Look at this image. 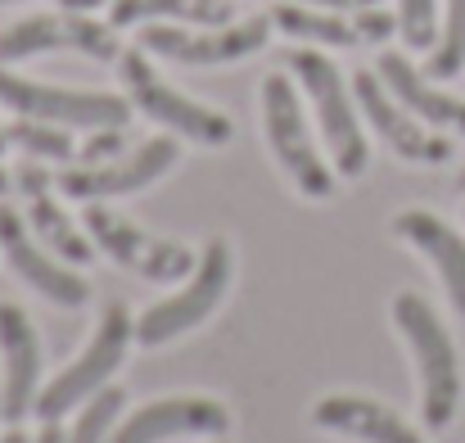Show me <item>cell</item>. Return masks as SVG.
<instances>
[{
  "instance_id": "6da1fadb",
  "label": "cell",
  "mask_w": 465,
  "mask_h": 443,
  "mask_svg": "<svg viewBox=\"0 0 465 443\" xmlns=\"http://www.w3.org/2000/svg\"><path fill=\"white\" fill-rule=\"evenodd\" d=\"M389 317H393L398 335L407 339V348L416 357L425 426L430 430H448L457 421V408H461V353H457L452 330L430 307V298L411 295V290L389 303Z\"/></svg>"
},
{
  "instance_id": "7a4b0ae2",
  "label": "cell",
  "mask_w": 465,
  "mask_h": 443,
  "mask_svg": "<svg viewBox=\"0 0 465 443\" xmlns=\"http://www.w3.org/2000/svg\"><path fill=\"white\" fill-rule=\"evenodd\" d=\"M290 73L294 82L308 91L312 114H316V127L330 146V163L339 176H361L366 163H371V146H366V132H361V109L343 82V73L321 55V50H290Z\"/></svg>"
},
{
  "instance_id": "3957f363",
  "label": "cell",
  "mask_w": 465,
  "mask_h": 443,
  "mask_svg": "<svg viewBox=\"0 0 465 443\" xmlns=\"http://www.w3.org/2000/svg\"><path fill=\"white\" fill-rule=\"evenodd\" d=\"M132 339H136V317H132L123 303H109V307L100 312V326H95L91 344L77 353V362H68V367L36 394L32 412H36L41 421H59V417H68L73 408H82L86 398H95V394L118 376V367L127 362Z\"/></svg>"
},
{
  "instance_id": "277c9868",
  "label": "cell",
  "mask_w": 465,
  "mask_h": 443,
  "mask_svg": "<svg viewBox=\"0 0 465 443\" xmlns=\"http://www.w3.org/2000/svg\"><path fill=\"white\" fill-rule=\"evenodd\" d=\"M118 77H123V91L132 100V109H141L150 123L167 127L172 136H185L190 146L217 149L235 136V123L222 114V109H208L190 96H181L176 86H167L150 64V50H123L118 55Z\"/></svg>"
},
{
  "instance_id": "5b68a950",
  "label": "cell",
  "mask_w": 465,
  "mask_h": 443,
  "mask_svg": "<svg viewBox=\"0 0 465 443\" xmlns=\"http://www.w3.org/2000/svg\"><path fill=\"white\" fill-rule=\"evenodd\" d=\"M231 277H235L231 240L213 236V240L203 245V254H199L190 281H185L176 295L158 298L154 307H145V312L136 317V339H141L145 348H163V344H172V339L199 330V326L217 312V303L226 298Z\"/></svg>"
},
{
  "instance_id": "8992f818",
  "label": "cell",
  "mask_w": 465,
  "mask_h": 443,
  "mask_svg": "<svg viewBox=\"0 0 465 443\" xmlns=\"http://www.w3.org/2000/svg\"><path fill=\"white\" fill-rule=\"evenodd\" d=\"M262 132H267V146L276 154V163L285 167V176L308 199H330L334 195V172H330L325 154L312 141L294 77H285V73H272L262 82Z\"/></svg>"
},
{
  "instance_id": "52a82bcc",
  "label": "cell",
  "mask_w": 465,
  "mask_h": 443,
  "mask_svg": "<svg viewBox=\"0 0 465 443\" xmlns=\"http://www.w3.org/2000/svg\"><path fill=\"white\" fill-rule=\"evenodd\" d=\"M0 105L18 118L54 123V127H77V132H100V127H127L132 100L109 96V91H68V86H45L32 77H18L0 64Z\"/></svg>"
},
{
  "instance_id": "ba28073f",
  "label": "cell",
  "mask_w": 465,
  "mask_h": 443,
  "mask_svg": "<svg viewBox=\"0 0 465 443\" xmlns=\"http://www.w3.org/2000/svg\"><path fill=\"white\" fill-rule=\"evenodd\" d=\"M82 222H86V236L95 240V249H100L104 258H114L118 267H127V272H136V277H145V281H154V286L185 281V277L194 272V263H199L185 245L150 236V231L136 227L132 217L104 208V199H91L86 213H82Z\"/></svg>"
},
{
  "instance_id": "9c48e42d",
  "label": "cell",
  "mask_w": 465,
  "mask_h": 443,
  "mask_svg": "<svg viewBox=\"0 0 465 443\" xmlns=\"http://www.w3.org/2000/svg\"><path fill=\"white\" fill-rule=\"evenodd\" d=\"M272 36V14H253L226 27H172V23H145L141 27V50H150L158 59L172 64H190V68H217V64H240L249 55H258Z\"/></svg>"
},
{
  "instance_id": "30bf717a",
  "label": "cell",
  "mask_w": 465,
  "mask_h": 443,
  "mask_svg": "<svg viewBox=\"0 0 465 443\" xmlns=\"http://www.w3.org/2000/svg\"><path fill=\"white\" fill-rule=\"evenodd\" d=\"M50 50H77V55L100 59V64H114L123 55L118 27L95 23L91 14H77V9L32 14V18H18L0 32V64H18L32 55H50Z\"/></svg>"
},
{
  "instance_id": "8fae6325",
  "label": "cell",
  "mask_w": 465,
  "mask_h": 443,
  "mask_svg": "<svg viewBox=\"0 0 465 443\" xmlns=\"http://www.w3.org/2000/svg\"><path fill=\"white\" fill-rule=\"evenodd\" d=\"M176 158H181V146L172 136H150L145 146L127 149L114 163H95V167H82L77 163V167L59 172L54 186L68 199H82V204H91V199H118V195H136V190L154 186L158 176H167L176 167Z\"/></svg>"
},
{
  "instance_id": "7c38bea8",
  "label": "cell",
  "mask_w": 465,
  "mask_h": 443,
  "mask_svg": "<svg viewBox=\"0 0 465 443\" xmlns=\"http://www.w3.org/2000/svg\"><path fill=\"white\" fill-rule=\"evenodd\" d=\"M352 100L366 114L371 132L393 149L398 158H407V163H448L452 158V141L448 136H434L407 105H398L393 91L380 82V73L357 68L352 73Z\"/></svg>"
},
{
  "instance_id": "4fadbf2b",
  "label": "cell",
  "mask_w": 465,
  "mask_h": 443,
  "mask_svg": "<svg viewBox=\"0 0 465 443\" xmlns=\"http://www.w3.org/2000/svg\"><path fill=\"white\" fill-rule=\"evenodd\" d=\"M0 254H5V263H9V272H14L18 281H27L36 295L59 303V307H82V303L91 298V286L77 281V272H73L68 263H59V258L32 236V227H27L14 208H5V204H0Z\"/></svg>"
},
{
  "instance_id": "5bb4252c",
  "label": "cell",
  "mask_w": 465,
  "mask_h": 443,
  "mask_svg": "<svg viewBox=\"0 0 465 443\" xmlns=\"http://www.w3.org/2000/svg\"><path fill=\"white\" fill-rule=\"evenodd\" d=\"M231 412L217 398H158L132 412L109 443H172V439H226Z\"/></svg>"
},
{
  "instance_id": "9a60e30c",
  "label": "cell",
  "mask_w": 465,
  "mask_h": 443,
  "mask_svg": "<svg viewBox=\"0 0 465 443\" xmlns=\"http://www.w3.org/2000/svg\"><path fill=\"white\" fill-rule=\"evenodd\" d=\"M0 367H5L0 417L9 426H18L41 394L36 389L41 385V335H36L32 317L18 303H5V298H0Z\"/></svg>"
},
{
  "instance_id": "2e32d148",
  "label": "cell",
  "mask_w": 465,
  "mask_h": 443,
  "mask_svg": "<svg viewBox=\"0 0 465 443\" xmlns=\"http://www.w3.org/2000/svg\"><path fill=\"white\" fill-rule=\"evenodd\" d=\"M393 236L402 245H411L420 258H430V267L439 272L448 303L457 307V317H465V240L430 208H402L393 217Z\"/></svg>"
},
{
  "instance_id": "e0dca14e",
  "label": "cell",
  "mask_w": 465,
  "mask_h": 443,
  "mask_svg": "<svg viewBox=\"0 0 465 443\" xmlns=\"http://www.w3.org/2000/svg\"><path fill=\"white\" fill-rule=\"evenodd\" d=\"M312 421L330 435H343V439L357 443H425L420 430H411L393 408L375 403V398H361V394H330L312 408Z\"/></svg>"
},
{
  "instance_id": "ac0fdd59",
  "label": "cell",
  "mask_w": 465,
  "mask_h": 443,
  "mask_svg": "<svg viewBox=\"0 0 465 443\" xmlns=\"http://www.w3.org/2000/svg\"><path fill=\"white\" fill-rule=\"evenodd\" d=\"M375 73H380V82L393 91V100L407 105L420 123H430V127H439V132H457V136H465V100L439 91L407 55L384 50L380 64H375Z\"/></svg>"
},
{
  "instance_id": "d6986e66",
  "label": "cell",
  "mask_w": 465,
  "mask_h": 443,
  "mask_svg": "<svg viewBox=\"0 0 465 443\" xmlns=\"http://www.w3.org/2000/svg\"><path fill=\"white\" fill-rule=\"evenodd\" d=\"M272 27H281L294 41H312V45H330V50H352L366 41L357 9L339 14V9H316V5H299V0H281L272 9Z\"/></svg>"
},
{
  "instance_id": "ffe728a7",
  "label": "cell",
  "mask_w": 465,
  "mask_h": 443,
  "mask_svg": "<svg viewBox=\"0 0 465 443\" xmlns=\"http://www.w3.org/2000/svg\"><path fill=\"white\" fill-rule=\"evenodd\" d=\"M114 27H136V23H190V27H226L235 23L231 0H114L109 5Z\"/></svg>"
},
{
  "instance_id": "44dd1931",
  "label": "cell",
  "mask_w": 465,
  "mask_h": 443,
  "mask_svg": "<svg viewBox=\"0 0 465 443\" xmlns=\"http://www.w3.org/2000/svg\"><path fill=\"white\" fill-rule=\"evenodd\" d=\"M27 227H32V236H36L59 263H68V267L95 263V240L77 231V222L68 217V208H59V204L50 199V190L27 199Z\"/></svg>"
},
{
  "instance_id": "7402d4cb",
  "label": "cell",
  "mask_w": 465,
  "mask_h": 443,
  "mask_svg": "<svg viewBox=\"0 0 465 443\" xmlns=\"http://www.w3.org/2000/svg\"><path fill=\"white\" fill-rule=\"evenodd\" d=\"M5 141L18 146L27 158H41V163H73L77 146L68 136V127H54V123H36V118H18L5 127Z\"/></svg>"
},
{
  "instance_id": "603a6c76",
  "label": "cell",
  "mask_w": 465,
  "mask_h": 443,
  "mask_svg": "<svg viewBox=\"0 0 465 443\" xmlns=\"http://www.w3.org/2000/svg\"><path fill=\"white\" fill-rule=\"evenodd\" d=\"M123 408H127V394L104 385L95 398H86V403H82L77 426H73L68 443H109L114 426H118V417H123Z\"/></svg>"
},
{
  "instance_id": "cb8c5ba5",
  "label": "cell",
  "mask_w": 465,
  "mask_h": 443,
  "mask_svg": "<svg viewBox=\"0 0 465 443\" xmlns=\"http://www.w3.org/2000/svg\"><path fill=\"white\" fill-rule=\"evenodd\" d=\"M465 68V0H448L443 27H439V45L430 50V77L448 82Z\"/></svg>"
},
{
  "instance_id": "d4e9b609",
  "label": "cell",
  "mask_w": 465,
  "mask_h": 443,
  "mask_svg": "<svg viewBox=\"0 0 465 443\" xmlns=\"http://www.w3.org/2000/svg\"><path fill=\"white\" fill-rule=\"evenodd\" d=\"M398 32L411 50L439 45V0H398Z\"/></svg>"
},
{
  "instance_id": "484cf974",
  "label": "cell",
  "mask_w": 465,
  "mask_h": 443,
  "mask_svg": "<svg viewBox=\"0 0 465 443\" xmlns=\"http://www.w3.org/2000/svg\"><path fill=\"white\" fill-rule=\"evenodd\" d=\"M127 154V127H100L91 132V141L77 149V163L82 167H95V163H114Z\"/></svg>"
},
{
  "instance_id": "4316f807",
  "label": "cell",
  "mask_w": 465,
  "mask_h": 443,
  "mask_svg": "<svg viewBox=\"0 0 465 443\" xmlns=\"http://www.w3.org/2000/svg\"><path fill=\"white\" fill-rule=\"evenodd\" d=\"M50 181H54V176L45 172V163H41V158H27V163H18V167H14V186H18L27 199H32V195H45V190H50Z\"/></svg>"
},
{
  "instance_id": "83f0119b",
  "label": "cell",
  "mask_w": 465,
  "mask_h": 443,
  "mask_svg": "<svg viewBox=\"0 0 465 443\" xmlns=\"http://www.w3.org/2000/svg\"><path fill=\"white\" fill-rule=\"evenodd\" d=\"M299 5H316V9H339V14H352V9H366V5H380V0H299Z\"/></svg>"
},
{
  "instance_id": "f1b7e54d",
  "label": "cell",
  "mask_w": 465,
  "mask_h": 443,
  "mask_svg": "<svg viewBox=\"0 0 465 443\" xmlns=\"http://www.w3.org/2000/svg\"><path fill=\"white\" fill-rule=\"evenodd\" d=\"M32 443H68V435L59 430V421H41V435Z\"/></svg>"
},
{
  "instance_id": "f546056e",
  "label": "cell",
  "mask_w": 465,
  "mask_h": 443,
  "mask_svg": "<svg viewBox=\"0 0 465 443\" xmlns=\"http://www.w3.org/2000/svg\"><path fill=\"white\" fill-rule=\"evenodd\" d=\"M64 9H77V14H91V9H100V5H114V0H59Z\"/></svg>"
},
{
  "instance_id": "4dcf8cb0",
  "label": "cell",
  "mask_w": 465,
  "mask_h": 443,
  "mask_svg": "<svg viewBox=\"0 0 465 443\" xmlns=\"http://www.w3.org/2000/svg\"><path fill=\"white\" fill-rule=\"evenodd\" d=\"M0 443H32V439H27V435H18V430H9V435H5Z\"/></svg>"
},
{
  "instance_id": "1f68e13d",
  "label": "cell",
  "mask_w": 465,
  "mask_h": 443,
  "mask_svg": "<svg viewBox=\"0 0 465 443\" xmlns=\"http://www.w3.org/2000/svg\"><path fill=\"white\" fill-rule=\"evenodd\" d=\"M5 190H9V172L0 167V195H5Z\"/></svg>"
},
{
  "instance_id": "d6a6232c",
  "label": "cell",
  "mask_w": 465,
  "mask_h": 443,
  "mask_svg": "<svg viewBox=\"0 0 465 443\" xmlns=\"http://www.w3.org/2000/svg\"><path fill=\"white\" fill-rule=\"evenodd\" d=\"M5 146H9V141H5V123H0V154H5Z\"/></svg>"
},
{
  "instance_id": "836d02e7",
  "label": "cell",
  "mask_w": 465,
  "mask_h": 443,
  "mask_svg": "<svg viewBox=\"0 0 465 443\" xmlns=\"http://www.w3.org/2000/svg\"><path fill=\"white\" fill-rule=\"evenodd\" d=\"M461 190H465V172H461Z\"/></svg>"
},
{
  "instance_id": "e575fe53",
  "label": "cell",
  "mask_w": 465,
  "mask_h": 443,
  "mask_svg": "<svg viewBox=\"0 0 465 443\" xmlns=\"http://www.w3.org/2000/svg\"><path fill=\"white\" fill-rule=\"evenodd\" d=\"M0 5H14V0H0Z\"/></svg>"
},
{
  "instance_id": "d590c367",
  "label": "cell",
  "mask_w": 465,
  "mask_h": 443,
  "mask_svg": "<svg viewBox=\"0 0 465 443\" xmlns=\"http://www.w3.org/2000/svg\"><path fill=\"white\" fill-rule=\"evenodd\" d=\"M217 443H222V439H217Z\"/></svg>"
}]
</instances>
